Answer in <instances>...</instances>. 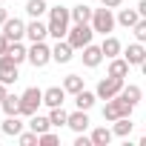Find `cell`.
I'll return each instance as SVG.
<instances>
[{"instance_id": "cell-1", "label": "cell", "mask_w": 146, "mask_h": 146, "mask_svg": "<svg viewBox=\"0 0 146 146\" xmlns=\"http://www.w3.org/2000/svg\"><path fill=\"white\" fill-rule=\"evenodd\" d=\"M72 23V9L66 6H49V37L54 40H63L69 35V26Z\"/></svg>"}, {"instance_id": "cell-2", "label": "cell", "mask_w": 146, "mask_h": 146, "mask_svg": "<svg viewBox=\"0 0 146 146\" xmlns=\"http://www.w3.org/2000/svg\"><path fill=\"white\" fill-rule=\"evenodd\" d=\"M132 112H135V103H129L123 95H115V98H109L106 106H103V120L115 123L117 117H132Z\"/></svg>"}, {"instance_id": "cell-3", "label": "cell", "mask_w": 146, "mask_h": 146, "mask_svg": "<svg viewBox=\"0 0 146 146\" xmlns=\"http://www.w3.org/2000/svg\"><path fill=\"white\" fill-rule=\"evenodd\" d=\"M40 103H43V89L29 86V89L20 95V117H32V115H37Z\"/></svg>"}, {"instance_id": "cell-4", "label": "cell", "mask_w": 146, "mask_h": 146, "mask_svg": "<svg viewBox=\"0 0 146 146\" xmlns=\"http://www.w3.org/2000/svg\"><path fill=\"white\" fill-rule=\"evenodd\" d=\"M98 32L92 29V23H75L69 29V35H66V40L75 46V49H86L89 43H92V37H95Z\"/></svg>"}, {"instance_id": "cell-5", "label": "cell", "mask_w": 146, "mask_h": 146, "mask_svg": "<svg viewBox=\"0 0 146 146\" xmlns=\"http://www.w3.org/2000/svg\"><path fill=\"white\" fill-rule=\"evenodd\" d=\"M115 23H117V17L112 15V9L109 6H103V9H95V15H92V29L98 32V35H109L112 29H115Z\"/></svg>"}, {"instance_id": "cell-6", "label": "cell", "mask_w": 146, "mask_h": 146, "mask_svg": "<svg viewBox=\"0 0 146 146\" xmlns=\"http://www.w3.org/2000/svg\"><path fill=\"white\" fill-rule=\"evenodd\" d=\"M120 92H123V78H115V75H106V78L98 83V89H95L98 100H109V98H115V95H120Z\"/></svg>"}, {"instance_id": "cell-7", "label": "cell", "mask_w": 146, "mask_h": 146, "mask_svg": "<svg viewBox=\"0 0 146 146\" xmlns=\"http://www.w3.org/2000/svg\"><path fill=\"white\" fill-rule=\"evenodd\" d=\"M29 63H32L35 69H43V66H49V63H52V49L46 46V40H40V43H32V46H29Z\"/></svg>"}, {"instance_id": "cell-8", "label": "cell", "mask_w": 146, "mask_h": 146, "mask_svg": "<svg viewBox=\"0 0 146 146\" xmlns=\"http://www.w3.org/2000/svg\"><path fill=\"white\" fill-rule=\"evenodd\" d=\"M15 80H17V63L9 54H0V83L12 86Z\"/></svg>"}, {"instance_id": "cell-9", "label": "cell", "mask_w": 146, "mask_h": 146, "mask_svg": "<svg viewBox=\"0 0 146 146\" xmlns=\"http://www.w3.org/2000/svg\"><path fill=\"white\" fill-rule=\"evenodd\" d=\"M3 35H6L12 43H17V40L26 37V23H23L20 17H9V20L3 23Z\"/></svg>"}, {"instance_id": "cell-10", "label": "cell", "mask_w": 146, "mask_h": 146, "mask_svg": "<svg viewBox=\"0 0 146 146\" xmlns=\"http://www.w3.org/2000/svg\"><path fill=\"white\" fill-rule=\"evenodd\" d=\"M72 57H75V46H72L66 37L52 46V60H54V63H69Z\"/></svg>"}, {"instance_id": "cell-11", "label": "cell", "mask_w": 146, "mask_h": 146, "mask_svg": "<svg viewBox=\"0 0 146 146\" xmlns=\"http://www.w3.org/2000/svg\"><path fill=\"white\" fill-rule=\"evenodd\" d=\"M26 37L32 43H40L49 37V23H40V17H32V23H26Z\"/></svg>"}, {"instance_id": "cell-12", "label": "cell", "mask_w": 146, "mask_h": 146, "mask_svg": "<svg viewBox=\"0 0 146 146\" xmlns=\"http://www.w3.org/2000/svg\"><path fill=\"white\" fill-rule=\"evenodd\" d=\"M80 57H83V66H86V69H98V66L103 63V57H106V54H103V49H100V46L89 43V46L83 49V54H80Z\"/></svg>"}, {"instance_id": "cell-13", "label": "cell", "mask_w": 146, "mask_h": 146, "mask_svg": "<svg viewBox=\"0 0 146 146\" xmlns=\"http://www.w3.org/2000/svg\"><path fill=\"white\" fill-rule=\"evenodd\" d=\"M66 89L63 86H49V89H43V106H49V109H54V106H63V100H66Z\"/></svg>"}, {"instance_id": "cell-14", "label": "cell", "mask_w": 146, "mask_h": 146, "mask_svg": "<svg viewBox=\"0 0 146 146\" xmlns=\"http://www.w3.org/2000/svg\"><path fill=\"white\" fill-rule=\"evenodd\" d=\"M123 57L129 60V66H140V63L146 60V46H143L140 40H135V43H129V46L123 49Z\"/></svg>"}, {"instance_id": "cell-15", "label": "cell", "mask_w": 146, "mask_h": 146, "mask_svg": "<svg viewBox=\"0 0 146 146\" xmlns=\"http://www.w3.org/2000/svg\"><path fill=\"white\" fill-rule=\"evenodd\" d=\"M66 126H69L72 132H78V135H80V132H86V129H89V115H86V109H78V112H72Z\"/></svg>"}, {"instance_id": "cell-16", "label": "cell", "mask_w": 146, "mask_h": 146, "mask_svg": "<svg viewBox=\"0 0 146 146\" xmlns=\"http://www.w3.org/2000/svg\"><path fill=\"white\" fill-rule=\"evenodd\" d=\"M100 49H103V54H106L109 60H112V57H120V54H123V46H120V40H117V37H112V35H106V37H103Z\"/></svg>"}, {"instance_id": "cell-17", "label": "cell", "mask_w": 146, "mask_h": 146, "mask_svg": "<svg viewBox=\"0 0 146 146\" xmlns=\"http://www.w3.org/2000/svg\"><path fill=\"white\" fill-rule=\"evenodd\" d=\"M23 120H20V115H6V120H3V135H9V137H17L20 132H23Z\"/></svg>"}, {"instance_id": "cell-18", "label": "cell", "mask_w": 146, "mask_h": 146, "mask_svg": "<svg viewBox=\"0 0 146 146\" xmlns=\"http://www.w3.org/2000/svg\"><path fill=\"white\" fill-rule=\"evenodd\" d=\"M137 20H140V12L137 9H117V23L123 29H132Z\"/></svg>"}, {"instance_id": "cell-19", "label": "cell", "mask_w": 146, "mask_h": 146, "mask_svg": "<svg viewBox=\"0 0 146 146\" xmlns=\"http://www.w3.org/2000/svg\"><path fill=\"white\" fill-rule=\"evenodd\" d=\"M89 137H92V143H95V146H109V143H112V137H115V132H112V129H106V126H98V129H92V135H89Z\"/></svg>"}, {"instance_id": "cell-20", "label": "cell", "mask_w": 146, "mask_h": 146, "mask_svg": "<svg viewBox=\"0 0 146 146\" xmlns=\"http://www.w3.org/2000/svg\"><path fill=\"white\" fill-rule=\"evenodd\" d=\"M129 69H132V66H129L126 57H112V60H109V75H115V78H126Z\"/></svg>"}, {"instance_id": "cell-21", "label": "cell", "mask_w": 146, "mask_h": 146, "mask_svg": "<svg viewBox=\"0 0 146 146\" xmlns=\"http://www.w3.org/2000/svg\"><path fill=\"white\" fill-rule=\"evenodd\" d=\"M92 15H95V9L86 6V3H80V6L72 9V23H92Z\"/></svg>"}, {"instance_id": "cell-22", "label": "cell", "mask_w": 146, "mask_h": 146, "mask_svg": "<svg viewBox=\"0 0 146 146\" xmlns=\"http://www.w3.org/2000/svg\"><path fill=\"white\" fill-rule=\"evenodd\" d=\"M6 54H9V57H12V60H15V63H17V66H20V63H26V60H29V49H26V46H23V43H20V40H17V43H12V46H9V52H6Z\"/></svg>"}, {"instance_id": "cell-23", "label": "cell", "mask_w": 146, "mask_h": 146, "mask_svg": "<svg viewBox=\"0 0 146 146\" xmlns=\"http://www.w3.org/2000/svg\"><path fill=\"white\" fill-rule=\"evenodd\" d=\"M95 100H98V95H95V92H86V89H80V92L75 95V106H78V109H86V112L95 106Z\"/></svg>"}, {"instance_id": "cell-24", "label": "cell", "mask_w": 146, "mask_h": 146, "mask_svg": "<svg viewBox=\"0 0 146 146\" xmlns=\"http://www.w3.org/2000/svg\"><path fill=\"white\" fill-rule=\"evenodd\" d=\"M26 126H29V129H35L37 135H43V132H49V129H52V120H49V117H43V115H32Z\"/></svg>"}, {"instance_id": "cell-25", "label": "cell", "mask_w": 146, "mask_h": 146, "mask_svg": "<svg viewBox=\"0 0 146 146\" xmlns=\"http://www.w3.org/2000/svg\"><path fill=\"white\" fill-rule=\"evenodd\" d=\"M49 12V3H46V0H29V3H26V15L29 17H43Z\"/></svg>"}, {"instance_id": "cell-26", "label": "cell", "mask_w": 146, "mask_h": 146, "mask_svg": "<svg viewBox=\"0 0 146 146\" xmlns=\"http://www.w3.org/2000/svg\"><path fill=\"white\" fill-rule=\"evenodd\" d=\"M63 89H66L69 95H78V92L83 89V78H80V75H66V78H63Z\"/></svg>"}, {"instance_id": "cell-27", "label": "cell", "mask_w": 146, "mask_h": 146, "mask_svg": "<svg viewBox=\"0 0 146 146\" xmlns=\"http://www.w3.org/2000/svg\"><path fill=\"white\" fill-rule=\"evenodd\" d=\"M6 115H20V95H6V100L0 103Z\"/></svg>"}, {"instance_id": "cell-28", "label": "cell", "mask_w": 146, "mask_h": 146, "mask_svg": "<svg viewBox=\"0 0 146 146\" xmlns=\"http://www.w3.org/2000/svg\"><path fill=\"white\" fill-rule=\"evenodd\" d=\"M49 120H52V126H57V129H60V126H66V123H69V112H66L63 106H54V109L49 112Z\"/></svg>"}, {"instance_id": "cell-29", "label": "cell", "mask_w": 146, "mask_h": 146, "mask_svg": "<svg viewBox=\"0 0 146 146\" xmlns=\"http://www.w3.org/2000/svg\"><path fill=\"white\" fill-rule=\"evenodd\" d=\"M132 126H135V123H132L129 117H117L115 126H112V132H115L117 137H129V135H132Z\"/></svg>"}, {"instance_id": "cell-30", "label": "cell", "mask_w": 146, "mask_h": 146, "mask_svg": "<svg viewBox=\"0 0 146 146\" xmlns=\"http://www.w3.org/2000/svg\"><path fill=\"white\" fill-rule=\"evenodd\" d=\"M129 103H137L140 98H143V92H140V86H135V83H129V86H123V92H120Z\"/></svg>"}, {"instance_id": "cell-31", "label": "cell", "mask_w": 146, "mask_h": 146, "mask_svg": "<svg viewBox=\"0 0 146 146\" xmlns=\"http://www.w3.org/2000/svg\"><path fill=\"white\" fill-rule=\"evenodd\" d=\"M17 140H20V146H35V143L40 146V135H37L35 129H32V132H20Z\"/></svg>"}, {"instance_id": "cell-32", "label": "cell", "mask_w": 146, "mask_h": 146, "mask_svg": "<svg viewBox=\"0 0 146 146\" xmlns=\"http://www.w3.org/2000/svg\"><path fill=\"white\" fill-rule=\"evenodd\" d=\"M132 32H135V40H140V43H146V17H140L135 26H132Z\"/></svg>"}, {"instance_id": "cell-33", "label": "cell", "mask_w": 146, "mask_h": 146, "mask_svg": "<svg viewBox=\"0 0 146 146\" xmlns=\"http://www.w3.org/2000/svg\"><path fill=\"white\" fill-rule=\"evenodd\" d=\"M57 143H60V135H54L52 129L40 135V146H57Z\"/></svg>"}, {"instance_id": "cell-34", "label": "cell", "mask_w": 146, "mask_h": 146, "mask_svg": "<svg viewBox=\"0 0 146 146\" xmlns=\"http://www.w3.org/2000/svg\"><path fill=\"white\" fill-rule=\"evenodd\" d=\"M75 146H95V143H92V137H86V135L80 132V135L75 137Z\"/></svg>"}, {"instance_id": "cell-35", "label": "cell", "mask_w": 146, "mask_h": 146, "mask_svg": "<svg viewBox=\"0 0 146 146\" xmlns=\"http://www.w3.org/2000/svg\"><path fill=\"white\" fill-rule=\"evenodd\" d=\"M9 46H12V40H9L6 35H0V54H6V52H9Z\"/></svg>"}, {"instance_id": "cell-36", "label": "cell", "mask_w": 146, "mask_h": 146, "mask_svg": "<svg viewBox=\"0 0 146 146\" xmlns=\"http://www.w3.org/2000/svg\"><path fill=\"white\" fill-rule=\"evenodd\" d=\"M100 6H109V9H120L123 0H100Z\"/></svg>"}, {"instance_id": "cell-37", "label": "cell", "mask_w": 146, "mask_h": 146, "mask_svg": "<svg viewBox=\"0 0 146 146\" xmlns=\"http://www.w3.org/2000/svg\"><path fill=\"white\" fill-rule=\"evenodd\" d=\"M6 20H9V12H6V9H3V6H0V26H3V23H6Z\"/></svg>"}, {"instance_id": "cell-38", "label": "cell", "mask_w": 146, "mask_h": 146, "mask_svg": "<svg viewBox=\"0 0 146 146\" xmlns=\"http://www.w3.org/2000/svg\"><path fill=\"white\" fill-rule=\"evenodd\" d=\"M137 12H140V17H146V0H140V3H137Z\"/></svg>"}, {"instance_id": "cell-39", "label": "cell", "mask_w": 146, "mask_h": 146, "mask_svg": "<svg viewBox=\"0 0 146 146\" xmlns=\"http://www.w3.org/2000/svg\"><path fill=\"white\" fill-rule=\"evenodd\" d=\"M6 95H9V92H6V83H0V103L6 100Z\"/></svg>"}, {"instance_id": "cell-40", "label": "cell", "mask_w": 146, "mask_h": 146, "mask_svg": "<svg viewBox=\"0 0 146 146\" xmlns=\"http://www.w3.org/2000/svg\"><path fill=\"white\" fill-rule=\"evenodd\" d=\"M140 72H143V78H146V60H143V63H140Z\"/></svg>"}]
</instances>
